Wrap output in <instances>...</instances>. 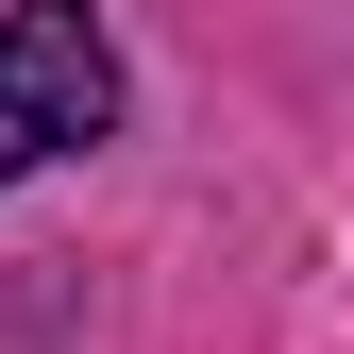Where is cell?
Segmentation results:
<instances>
[{
	"mask_svg": "<svg viewBox=\"0 0 354 354\" xmlns=\"http://www.w3.org/2000/svg\"><path fill=\"white\" fill-rule=\"evenodd\" d=\"M118 136V34L102 0H0V186Z\"/></svg>",
	"mask_w": 354,
	"mask_h": 354,
	"instance_id": "6da1fadb",
	"label": "cell"
}]
</instances>
